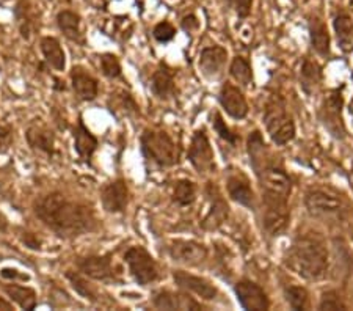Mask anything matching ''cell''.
I'll use <instances>...</instances> for the list:
<instances>
[{
  "label": "cell",
  "instance_id": "44dd1931",
  "mask_svg": "<svg viewBox=\"0 0 353 311\" xmlns=\"http://www.w3.org/2000/svg\"><path fill=\"white\" fill-rule=\"evenodd\" d=\"M154 307L159 310H203L201 305L184 292L161 291L154 297Z\"/></svg>",
  "mask_w": 353,
  "mask_h": 311
},
{
  "label": "cell",
  "instance_id": "5bb4252c",
  "mask_svg": "<svg viewBox=\"0 0 353 311\" xmlns=\"http://www.w3.org/2000/svg\"><path fill=\"white\" fill-rule=\"evenodd\" d=\"M228 60V52L225 48L221 46H209L201 50V55H199V70H201V74L210 79V81H217L225 72Z\"/></svg>",
  "mask_w": 353,
  "mask_h": 311
},
{
  "label": "cell",
  "instance_id": "8d00e7d4",
  "mask_svg": "<svg viewBox=\"0 0 353 311\" xmlns=\"http://www.w3.org/2000/svg\"><path fill=\"white\" fill-rule=\"evenodd\" d=\"M212 128H214V131L219 134V137L223 139L226 143H230L232 146L237 145V141H239L237 134L232 132L231 129L226 126L223 117H221L219 112L214 113V117H212Z\"/></svg>",
  "mask_w": 353,
  "mask_h": 311
},
{
  "label": "cell",
  "instance_id": "5b68a950",
  "mask_svg": "<svg viewBox=\"0 0 353 311\" xmlns=\"http://www.w3.org/2000/svg\"><path fill=\"white\" fill-rule=\"evenodd\" d=\"M290 220L289 198L263 194V226L272 237L281 236Z\"/></svg>",
  "mask_w": 353,
  "mask_h": 311
},
{
  "label": "cell",
  "instance_id": "8fae6325",
  "mask_svg": "<svg viewBox=\"0 0 353 311\" xmlns=\"http://www.w3.org/2000/svg\"><path fill=\"white\" fill-rule=\"evenodd\" d=\"M256 177H258L261 188H263V194L278 195L284 198L290 197L292 181L288 177V173L281 167H278L276 163H272V165L261 170Z\"/></svg>",
  "mask_w": 353,
  "mask_h": 311
},
{
  "label": "cell",
  "instance_id": "b9f144b4",
  "mask_svg": "<svg viewBox=\"0 0 353 311\" xmlns=\"http://www.w3.org/2000/svg\"><path fill=\"white\" fill-rule=\"evenodd\" d=\"M13 143V131L8 126H0V154L7 152Z\"/></svg>",
  "mask_w": 353,
  "mask_h": 311
},
{
  "label": "cell",
  "instance_id": "e0dca14e",
  "mask_svg": "<svg viewBox=\"0 0 353 311\" xmlns=\"http://www.w3.org/2000/svg\"><path fill=\"white\" fill-rule=\"evenodd\" d=\"M173 279L176 285L182 290H187L193 294H196L204 301H214L219 296V290L215 288L209 280L203 279V277H196L192 274H187L184 270H174Z\"/></svg>",
  "mask_w": 353,
  "mask_h": 311
},
{
  "label": "cell",
  "instance_id": "bcb514c9",
  "mask_svg": "<svg viewBox=\"0 0 353 311\" xmlns=\"http://www.w3.org/2000/svg\"><path fill=\"white\" fill-rule=\"evenodd\" d=\"M8 230V220L3 216V212L0 211V233H5Z\"/></svg>",
  "mask_w": 353,
  "mask_h": 311
},
{
  "label": "cell",
  "instance_id": "7bdbcfd3",
  "mask_svg": "<svg viewBox=\"0 0 353 311\" xmlns=\"http://www.w3.org/2000/svg\"><path fill=\"white\" fill-rule=\"evenodd\" d=\"M0 275L3 277L5 280H22V281H27L30 277H28L27 274H21L18 269H11V268H5L0 270Z\"/></svg>",
  "mask_w": 353,
  "mask_h": 311
},
{
  "label": "cell",
  "instance_id": "4dcf8cb0",
  "mask_svg": "<svg viewBox=\"0 0 353 311\" xmlns=\"http://www.w3.org/2000/svg\"><path fill=\"white\" fill-rule=\"evenodd\" d=\"M11 301L19 305L22 310H33L37 307V294L32 288L19 285H7L3 288Z\"/></svg>",
  "mask_w": 353,
  "mask_h": 311
},
{
  "label": "cell",
  "instance_id": "52a82bcc",
  "mask_svg": "<svg viewBox=\"0 0 353 311\" xmlns=\"http://www.w3.org/2000/svg\"><path fill=\"white\" fill-rule=\"evenodd\" d=\"M319 120L322 126L333 135L334 139L345 137V124L343 120V96L336 90L325 96L319 107Z\"/></svg>",
  "mask_w": 353,
  "mask_h": 311
},
{
  "label": "cell",
  "instance_id": "83f0119b",
  "mask_svg": "<svg viewBox=\"0 0 353 311\" xmlns=\"http://www.w3.org/2000/svg\"><path fill=\"white\" fill-rule=\"evenodd\" d=\"M322 82V68L314 60L305 59L300 68V85L306 94H312L316 87Z\"/></svg>",
  "mask_w": 353,
  "mask_h": 311
},
{
  "label": "cell",
  "instance_id": "ab89813d",
  "mask_svg": "<svg viewBox=\"0 0 353 311\" xmlns=\"http://www.w3.org/2000/svg\"><path fill=\"white\" fill-rule=\"evenodd\" d=\"M321 310H345V303L336 291H327L319 303Z\"/></svg>",
  "mask_w": 353,
  "mask_h": 311
},
{
  "label": "cell",
  "instance_id": "f1b7e54d",
  "mask_svg": "<svg viewBox=\"0 0 353 311\" xmlns=\"http://www.w3.org/2000/svg\"><path fill=\"white\" fill-rule=\"evenodd\" d=\"M41 52L48 63L57 71H63L66 66V57L60 41L54 37H46L41 39Z\"/></svg>",
  "mask_w": 353,
  "mask_h": 311
},
{
  "label": "cell",
  "instance_id": "ac0fdd59",
  "mask_svg": "<svg viewBox=\"0 0 353 311\" xmlns=\"http://www.w3.org/2000/svg\"><path fill=\"white\" fill-rule=\"evenodd\" d=\"M226 188H228V194H230L231 200H234L239 205H242L248 209H254L256 208V198H254V192L250 185L248 178L245 177L241 172H234L228 177L226 181Z\"/></svg>",
  "mask_w": 353,
  "mask_h": 311
},
{
  "label": "cell",
  "instance_id": "484cf974",
  "mask_svg": "<svg viewBox=\"0 0 353 311\" xmlns=\"http://www.w3.org/2000/svg\"><path fill=\"white\" fill-rule=\"evenodd\" d=\"M310 39H311V44L312 48H314L316 52L322 57H328L330 55V33H328V28L325 26V22H323L321 18H314L310 19Z\"/></svg>",
  "mask_w": 353,
  "mask_h": 311
},
{
  "label": "cell",
  "instance_id": "ee69618b",
  "mask_svg": "<svg viewBox=\"0 0 353 311\" xmlns=\"http://www.w3.org/2000/svg\"><path fill=\"white\" fill-rule=\"evenodd\" d=\"M181 27L184 28L187 33H192L199 28V21L195 14H187L181 21Z\"/></svg>",
  "mask_w": 353,
  "mask_h": 311
},
{
  "label": "cell",
  "instance_id": "d6a6232c",
  "mask_svg": "<svg viewBox=\"0 0 353 311\" xmlns=\"http://www.w3.org/2000/svg\"><path fill=\"white\" fill-rule=\"evenodd\" d=\"M196 200V185L189 179H181L173 190V201L179 206H190Z\"/></svg>",
  "mask_w": 353,
  "mask_h": 311
},
{
  "label": "cell",
  "instance_id": "277c9868",
  "mask_svg": "<svg viewBox=\"0 0 353 311\" xmlns=\"http://www.w3.org/2000/svg\"><path fill=\"white\" fill-rule=\"evenodd\" d=\"M141 152L159 167H173L181 159V150L165 131L146 129L141 134Z\"/></svg>",
  "mask_w": 353,
  "mask_h": 311
},
{
  "label": "cell",
  "instance_id": "30bf717a",
  "mask_svg": "<svg viewBox=\"0 0 353 311\" xmlns=\"http://www.w3.org/2000/svg\"><path fill=\"white\" fill-rule=\"evenodd\" d=\"M168 254L174 263L196 268L208 259V248L196 241L174 239L168 245Z\"/></svg>",
  "mask_w": 353,
  "mask_h": 311
},
{
  "label": "cell",
  "instance_id": "8992f818",
  "mask_svg": "<svg viewBox=\"0 0 353 311\" xmlns=\"http://www.w3.org/2000/svg\"><path fill=\"white\" fill-rule=\"evenodd\" d=\"M124 259L129 265L130 275L140 286L151 285L161 277L156 259L143 247H130L124 254Z\"/></svg>",
  "mask_w": 353,
  "mask_h": 311
},
{
  "label": "cell",
  "instance_id": "6da1fadb",
  "mask_svg": "<svg viewBox=\"0 0 353 311\" xmlns=\"http://www.w3.org/2000/svg\"><path fill=\"white\" fill-rule=\"evenodd\" d=\"M35 212L46 226L63 237H76L98 228L93 208L72 201L60 192L39 198Z\"/></svg>",
  "mask_w": 353,
  "mask_h": 311
},
{
  "label": "cell",
  "instance_id": "cb8c5ba5",
  "mask_svg": "<svg viewBox=\"0 0 353 311\" xmlns=\"http://www.w3.org/2000/svg\"><path fill=\"white\" fill-rule=\"evenodd\" d=\"M248 154H250V162H252V167L254 173L258 174L261 170L265 167L272 165V159H269V151H267V146L264 143L263 135L259 131H254L250 134L248 137Z\"/></svg>",
  "mask_w": 353,
  "mask_h": 311
},
{
  "label": "cell",
  "instance_id": "1f68e13d",
  "mask_svg": "<svg viewBox=\"0 0 353 311\" xmlns=\"http://www.w3.org/2000/svg\"><path fill=\"white\" fill-rule=\"evenodd\" d=\"M230 74L237 83L243 85V87H248V85L253 83V68L250 65V61L243 59V57H236L231 61Z\"/></svg>",
  "mask_w": 353,
  "mask_h": 311
},
{
  "label": "cell",
  "instance_id": "74e56055",
  "mask_svg": "<svg viewBox=\"0 0 353 311\" xmlns=\"http://www.w3.org/2000/svg\"><path fill=\"white\" fill-rule=\"evenodd\" d=\"M101 70L104 72V76L110 79L121 76V65H119V60L113 54L101 55Z\"/></svg>",
  "mask_w": 353,
  "mask_h": 311
},
{
  "label": "cell",
  "instance_id": "7c38bea8",
  "mask_svg": "<svg viewBox=\"0 0 353 311\" xmlns=\"http://www.w3.org/2000/svg\"><path fill=\"white\" fill-rule=\"evenodd\" d=\"M234 292L243 310L265 311L270 308V301L265 291L252 280H241L234 285Z\"/></svg>",
  "mask_w": 353,
  "mask_h": 311
},
{
  "label": "cell",
  "instance_id": "7402d4cb",
  "mask_svg": "<svg viewBox=\"0 0 353 311\" xmlns=\"http://www.w3.org/2000/svg\"><path fill=\"white\" fill-rule=\"evenodd\" d=\"M72 88L79 98L83 101H93L99 93L98 81L93 76H90L82 68H72L71 71Z\"/></svg>",
  "mask_w": 353,
  "mask_h": 311
},
{
  "label": "cell",
  "instance_id": "2e32d148",
  "mask_svg": "<svg viewBox=\"0 0 353 311\" xmlns=\"http://www.w3.org/2000/svg\"><path fill=\"white\" fill-rule=\"evenodd\" d=\"M101 201L107 212H123L128 208L129 201V190L126 183L123 179H117L104 185L101 190Z\"/></svg>",
  "mask_w": 353,
  "mask_h": 311
},
{
  "label": "cell",
  "instance_id": "9c48e42d",
  "mask_svg": "<svg viewBox=\"0 0 353 311\" xmlns=\"http://www.w3.org/2000/svg\"><path fill=\"white\" fill-rule=\"evenodd\" d=\"M189 161L198 173H210L215 170V156L210 141L204 131H196L189 146Z\"/></svg>",
  "mask_w": 353,
  "mask_h": 311
},
{
  "label": "cell",
  "instance_id": "7dc6e473",
  "mask_svg": "<svg viewBox=\"0 0 353 311\" xmlns=\"http://www.w3.org/2000/svg\"><path fill=\"white\" fill-rule=\"evenodd\" d=\"M0 310H11V305L0 299Z\"/></svg>",
  "mask_w": 353,
  "mask_h": 311
},
{
  "label": "cell",
  "instance_id": "c3c4849f",
  "mask_svg": "<svg viewBox=\"0 0 353 311\" xmlns=\"http://www.w3.org/2000/svg\"><path fill=\"white\" fill-rule=\"evenodd\" d=\"M87 2H88V3H91V5H94V7L99 10V3H98L99 0H87ZM101 2H102V0H101ZM104 5H105V3H104Z\"/></svg>",
  "mask_w": 353,
  "mask_h": 311
},
{
  "label": "cell",
  "instance_id": "f546056e",
  "mask_svg": "<svg viewBox=\"0 0 353 311\" xmlns=\"http://www.w3.org/2000/svg\"><path fill=\"white\" fill-rule=\"evenodd\" d=\"M333 27L338 38V44L343 50L353 49V19L350 14L339 13L333 21Z\"/></svg>",
  "mask_w": 353,
  "mask_h": 311
},
{
  "label": "cell",
  "instance_id": "7a4b0ae2",
  "mask_svg": "<svg viewBox=\"0 0 353 311\" xmlns=\"http://www.w3.org/2000/svg\"><path fill=\"white\" fill-rule=\"evenodd\" d=\"M286 265L301 279L319 281L328 272V248L319 233H301L292 241L286 254Z\"/></svg>",
  "mask_w": 353,
  "mask_h": 311
},
{
  "label": "cell",
  "instance_id": "d4e9b609",
  "mask_svg": "<svg viewBox=\"0 0 353 311\" xmlns=\"http://www.w3.org/2000/svg\"><path fill=\"white\" fill-rule=\"evenodd\" d=\"M74 150L83 161H90L98 150V139L85 128L82 120H79L77 128L74 129Z\"/></svg>",
  "mask_w": 353,
  "mask_h": 311
},
{
  "label": "cell",
  "instance_id": "603a6c76",
  "mask_svg": "<svg viewBox=\"0 0 353 311\" xmlns=\"http://www.w3.org/2000/svg\"><path fill=\"white\" fill-rule=\"evenodd\" d=\"M151 90L159 99H170L176 93L174 72L167 65H161L151 79Z\"/></svg>",
  "mask_w": 353,
  "mask_h": 311
},
{
  "label": "cell",
  "instance_id": "d590c367",
  "mask_svg": "<svg viewBox=\"0 0 353 311\" xmlns=\"http://www.w3.org/2000/svg\"><path fill=\"white\" fill-rule=\"evenodd\" d=\"M66 277H68V280L71 281V285H72L74 290H76V292L81 294L82 297L88 299V301H91V302L98 301V299H96V297H98L96 290L90 285L87 280L83 279L82 275H79L77 272H68Z\"/></svg>",
  "mask_w": 353,
  "mask_h": 311
},
{
  "label": "cell",
  "instance_id": "ffe728a7",
  "mask_svg": "<svg viewBox=\"0 0 353 311\" xmlns=\"http://www.w3.org/2000/svg\"><path fill=\"white\" fill-rule=\"evenodd\" d=\"M26 137L28 145H30L33 150L43 151L49 156H52L55 152V135L44 123H32L27 129Z\"/></svg>",
  "mask_w": 353,
  "mask_h": 311
},
{
  "label": "cell",
  "instance_id": "60d3db41",
  "mask_svg": "<svg viewBox=\"0 0 353 311\" xmlns=\"http://www.w3.org/2000/svg\"><path fill=\"white\" fill-rule=\"evenodd\" d=\"M228 5L234 10L239 19H247L252 14L253 0H226Z\"/></svg>",
  "mask_w": 353,
  "mask_h": 311
},
{
  "label": "cell",
  "instance_id": "836d02e7",
  "mask_svg": "<svg viewBox=\"0 0 353 311\" xmlns=\"http://www.w3.org/2000/svg\"><path fill=\"white\" fill-rule=\"evenodd\" d=\"M14 16H16V21H18V26L21 28L22 38L28 39L30 38V32H32V26H33L32 8H30V3H28V0H18V2H16Z\"/></svg>",
  "mask_w": 353,
  "mask_h": 311
},
{
  "label": "cell",
  "instance_id": "4fadbf2b",
  "mask_svg": "<svg viewBox=\"0 0 353 311\" xmlns=\"http://www.w3.org/2000/svg\"><path fill=\"white\" fill-rule=\"evenodd\" d=\"M77 268L81 269L83 275L98 281H117V272L113 269L112 257L104 254V257H87L81 258L77 261Z\"/></svg>",
  "mask_w": 353,
  "mask_h": 311
},
{
  "label": "cell",
  "instance_id": "9a60e30c",
  "mask_svg": "<svg viewBox=\"0 0 353 311\" xmlns=\"http://www.w3.org/2000/svg\"><path fill=\"white\" fill-rule=\"evenodd\" d=\"M219 103L223 110L234 120H243L248 115V104L243 93L236 85L223 83L219 93Z\"/></svg>",
  "mask_w": 353,
  "mask_h": 311
},
{
  "label": "cell",
  "instance_id": "ba28073f",
  "mask_svg": "<svg viewBox=\"0 0 353 311\" xmlns=\"http://www.w3.org/2000/svg\"><path fill=\"white\" fill-rule=\"evenodd\" d=\"M305 206L314 217H334L343 212V200L332 192L322 189H311L305 197Z\"/></svg>",
  "mask_w": 353,
  "mask_h": 311
},
{
  "label": "cell",
  "instance_id": "3957f363",
  "mask_svg": "<svg viewBox=\"0 0 353 311\" xmlns=\"http://www.w3.org/2000/svg\"><path fill=\"white\" fill-rule=\"evenodd\" d=\"M264 124L267 134L278 146L288 145L295 137V124L288 113L286 101L280 94H272L264 109Z\"/></svg>",
  "mask_w": 353,
  "mask_h": 311
},
{
  "label": "cell",
  "instance_id": "e575fe53",
  "mask_svg": "<svg viewBox=\"0 0 353 311\" xmlns=\"http://www.w3.org/2000/svg\"><path fill=\"white\" fill-rule=\"evenodd\" d=\"M286 301L292 310H308L310 308V294L303 286H289L284 291Z\"/></svg>",
  "mask_w": 353,
  "mask_h": 311
},
{
  "label": "cell",
  "instance_id": "f6af8a7d",
  "mask_svg": "<svg viewBox=\"0 0 353 311\" xmlns=\"http://www.w3.org/2000/svg\"><path fill=\"white\" fill-rule=\"evenodd\" d=\"M21 241L24 242L26 247L32 248V250H39V248H41V241H39L35 234L27 233V231L21 234Z\"/></svg>",
  "mask_w": 353,
  "mask_h": 311
},
{
  "label": "cell",
  "instance_id": "4316f807",
  "mask_svg": "<svg viewBox=\"0 0 353 311\" xmlns=\"http://www.w3.org/2000/svg\"><path fill=\"white\" fill-rule=\"evenodd\" d=\"M57 26L61 30V33L71 41L83 43L82 30H81V16L76 11L63 10L57 14Z\"/></svg>",
  "mask_w": 353,
  "mask_h": 311
},
{
  "label": "cell",
  "instance_id": "d6986e66",
  "mask_svg": "<svg viewBox=\"0 0 353 311\" xmlns=\"http://www.w3.org/2000/svg\"><path fill=\"white\" fill-rule=\"evenodd\" d=\"M208 197H209L210 206L206 217L203 220V228L217 230L219 226L228 219L230 208H228L226 201L223 200V197H221L220 190L212 184L208 185Z\"/></svg>",
  "mask_w": 353,
  "mask_h": 311
},
{
  "label": "cell",
  "instance_id": "f35d334b",
  "mask_svg": "<svg viewBox=\"0 0 353 311\" xmlns=\"http://www.w3.org/2000/svg\"><path fill=\"white\" fill-rule=\"evenodd\" d=\"M152 37H154L156 41L159 43H163V44L170 43L176 37V28L172 22L162 21L154 27V30H152Z\"/></svg>",
  "mask_w": 353,
  "mask_h": 311
}]
</instances>
